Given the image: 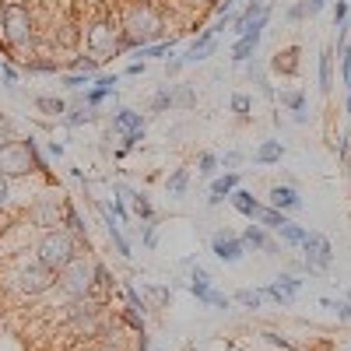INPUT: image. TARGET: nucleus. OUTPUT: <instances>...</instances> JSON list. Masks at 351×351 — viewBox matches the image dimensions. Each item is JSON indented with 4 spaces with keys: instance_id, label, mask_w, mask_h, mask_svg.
<instances>
[{
    "instance_id": "nucleus-23",
    "label": "nucleus",
    "mask_w": 351,
    "mask_h": 351,
    "mask_svg": "<svg viewBox=\"0 0 351 351\" xmlns=\"http://www.w3.org/2000/svg\"><path fill=\"white\" fill-rule=\"evenodd\" d=\"M330 88H334V46L319 53V92H330Z\"/></svg>"
},
{
    "instance_id": "nucleus-14",
    "label": "nucleus",
    "mask_w": 351,
    "mask_h": 351,
    "mask_svg": "<svg viewBox=\"0 0 351 351\" xmlns=\"http://www.w3.org/2000/svg\"><path fill=\"white\" fill-rule=\"evenodd\" d=\"M116 197H123L141 221H152V218H155V208H152V200L144 197V193H137V190H130V186H116Z\"/></svg>"
},
{
    "instance_id": "nucleus-57",
    "label": "nucleus",
    "mask_w": 351,
    "mask_h": 351,
    "mask_svg": "<svg viewBox=\"0 0 351 351\" xmlns=\"http://www.w3.org/2000/svg\"><path fill=\"white\" fill-rule=\"evenodd\" d=\"M348 112H351V88H348Z\"/></svg>"
},
{
    "instance_id": "nucleus-16",
    "label": "nucleus",
    "mask_w": 351,
    "mask_h": 351,
    "mask_svg": "<svg viewBox=\"0 0 351 351\" xmlns=\"http://www.w3.org/2000/svg\"><path fill=\"white\" fill-rule=\"evenodd\" d=\"M239 186V172H225V176H218V180H211V197H208V204L211 208H218L221 200H228V193Z\"/></svg>"
},
{
    "instance_id": "nucleus-24",
    "label": "nucleus",
    "mask_w": 351,
    "mask_h": 351,
    "mask_svg": "<svg viewBox=\"0 0 351 351\" xmlns=\"http://www.w3.org/2000/svg\"><path fill=\"white\" fill-rule=\"evenodd\" d=\"M28 218H32V225H39V228L56 225V204H53V200H39L36 208L28 211Z\"/></svg>"
},
{
    "instance_id": "nucleus-31",
    "label": "nucleus",
    "mask_w": 351,
    "mask_h": 351,
    "mask_svg": "<svg viewBox=\"0 0 351 351\" xmlns=\"http://www.w3.org/2000/svg\"><path fill=\"white\" fill-rule=\"evenodd\" d=\"M99 64H102V60H95V56L88 53V56H74V60H71V71H74V74H92V77H95Z\"/></svg>"
},
{
    "instance_id": "nucleus-48",
    "label": "nucleus",
    "mask_w": 351,
    "mask_h": 351,
    "mask_svg": "<svg viewBox=\"0 0 351 351\" xmlns=\"http://www.w3.org/2000/svg\"><path fill=\"white\" fill-rule=\"evenodd\" d=\"M263 337H267V341H271V344H274L278 351H291V344H288V341H285L281 334H274V330H267V334H263Z\"/></svg>"
},
{
    "instance_id": "nucleus-10",
    "label": "nucleus",
    "mask_w": 351,
    "mask_h": 351,
    "mask_svg": "<svg viewBox=\"0 0 351 351\" xmlns=\"http://www.w3.org/2000/svg\"><path fill=\"white\" fill-rule=\"evenodd\" d=\"M215 39H218L215 25H211V28H200V36L180 53V56H183V64H200V60H208V56L215 53Z\"/></svg>"
},
{
    "instance_id": "nucleus-18",
    "label": "nucleus",
    "mask_w": 351,
    "mask_h": 351,
    "mask_svg": "<svg viewBox=\"0 0 351 351\" xmlns=\"http://www.w3.org/2000/svg\"><path fill=\"white\" fill-rule=\"evenodd\" d=\"M271 71L291 77V74H299V46H288V49H278V56L271 60Z\"/></svg>"
},
{
    "instance_id": "nucleus-28",
    "label": "nucleus",
    "mask_w": 351,
    "mask_h": 351,
    "mask_svg": "<svg viewBox=\"0 0 351 351\" xmlns=\"http://www.w3.org/2000/svg\"><path fill=\"white\" fill-rule=\"evenodd\" d=\"M169 106H176V84H162L155 99H152V112H165Z\"/></svg>"
},
{
    "instance_id": "nucleus-50",
    "label": "nucleus",
    "mask_w": 351,
    "mask_h": 351,
    "mask_svg": "<svg viewBox=\"0 0 351 351\" xmlns=\"http://www.w3.org/2000/svg\"><path fill=\"white\" fill-rule=\"evenodd\" d=\"M0 74H4V84H8V88H14V84H18V71H14L11 64L0 67Z\"/></svg>"
},
{
    "instance_id": "nucleus-2",
    "label": "nucleus",
    "mask_w": 351,
    "mask_h": 351,
    "mask_svg": "<svg viewBox=\"0 0 351 351\" xmlns=\"http://www.w3.org/2000/svg\"><path fill=\"white\" fill-rule=\"evenodd\" d=\"M0 172L8 180H18V176H28V172H46V162L36 148V141H4L0 144Z\"/></svg>"
},
{
    "instance_id": "nucleus-42",
    "label": "nucleus",
    "mask_w": 351,
    "mask_h": 351,
    "mask_svg": "<svg viewBox=\"0 0 351 351\" xmlns=\"http://www.w3.org/2000/svg\"><path fill=\"white\" fill-rule=\"evenodd\" d=\"M341 74H344V84L351 88V46L341 49Z\"/></svg>"
},
{
    "instance_id": "nucleus-43",
    "label": "nucleus",
    "mask_w": 351,
    "mask_h": 351,
    "mask_svg": "<svg viewBox=\"0 0 351 351\" xmlns=\"http://www.w3.org/2000/svg\"><path fill=\"white\" fill-rule=\"evenodd\" d=\"M348 8H351V0H337V4H334V28L348 21Z\"/></svg>"
},
{
    "instance_id": "nucleus-15",
    "label": "nucleus",
    "mask_w": 351,
    "mask_h": 351,
    "mask_svg": "<svg viewBox=\"0 0 351 351\" xmlns=\"http://www.w3.org/2000/svg\"><path fill=\"white\" fill-rule=\"evenodd\" d=\"M239 239H243V246H246V250H263V253H274V250H278V246L267 239V232H263V225H260V221L246 225Z\"/></svg>"
},
{
    "instance_id": "nucleus-3",
    "label": "nucleus",
    "mask_w": 351,
    "mask_h": 351,
    "mask_svg": "<svg viewBox=\"0 0 351 351\" xmlns=\"http://www.w3.org/2000/svg\"><path fill=\"white\" fill-rule=\"evenodd\" d=\"M77 246H81V239L71 236L67 228H46V232H43V239H39V246H36V253H39L36 260L46 263L53 274H60L67 263L77 256Z\"/></svg>"
},
{
    "instance_id": "nucleus-59",
    "label": "nucleus",
    "mask_w": 351,
    "mask_h": 351,
    "mask_svg": "<svg viewBox=\"0 0 351 351\" xmlns=\"http://www.w3.org/2000/svg\"><path fill=\"white\" fill-rule=\"evenodd\" d=\"M190 4H197V0H190Z\"/></svg>"
},
{
    "instance_id": "nucleus-40",
    "label": "nucleus",
    "mask_w": 351,
    "mask_h": 351,
    "mask_svg": "<svg viewBox=\"0 0 351 351\" xmlns=\"http://www.w3.org/2000/svg\"><path fill=\"white\" fill-rule=\"evenodd\" d=\"M176 102H180V106H193V102H197L193 88H190V84H176Z\"/></svg>"
},
{
    "instance_id": "nucleus-32",
    "label": "nucleus",
    "mask_w": 351,
    "mask_h": 351,
    "mask_svg": "<svg viewBox=\"0 0 351 351\" xmlns=\"http://www.w3.org/2000/svg\"><path fill=\"white\" fill-rule=\"evenodd\" d=\"M319 306H324V309H334L337 319L351 324V302H348V299H319Z\"/></svg>"
},
{
    "instance_id": "nucleus-4",
    "label": "nucleus",
    "mask_w": 351,
    "mask_h": 351,
    "mask_svg": "<svg viewBox=\"0 0 351 351\" xmlns=\"http://www.w3.org/2000/svg\"><path fill=\"white\" fill-rule=\"evenodd\" d=\"M56 285H60V291H64L67 302H77V299L95 295V263L84 260V256H74L67 267L56 274Z\"/></svg>"
},
{
    "instance_id": "nucleus-38",
    "label": "nucleus",
    "mask_w": 351,
    "mask_h": 351,
    "mask_svg": "<svg viewBox=\"0 0 351 351\" xmlns=\"http://www.w3.org/2000/svg\"><path fill=\"white\" fill-rule=\"evenodd\" d=\"M92 84V74H64V88H71V92H77V88H88Z\"/></svg>"
},
{
    "instance_id": "nucleus-54",
    "label": "nucleus",
    "mask_w": 351,
    "mask_h": 351,
    "mask_svg": "<svg viewBox=\"0 0 351 351\" xmlns=\"http://www.w3.org/2000/svg\"><path fill=\"white\" fill-rule=\"evenodd\" d=\"M327 8V0H306V14H319Z\"/></svg>"
},
{
    "instance_id": "nucleus-1",
    "label": "nucleus",
    "mask_w": 351,
    "mask_h": 351,
    "mask_svg": "<svg viewBox=\"0 0 351 351\" xmlns=\"http://www.w3.org/2000/svg\"><path fill=\"white\" fill-rule=\"evenodd\" d=\"M0 36H4L8 49L28 53L36 46V25H32V11L21 0H8L4 11H0Z\"/></svg>"
},
{
    "instance_id": "nucleus-12",
    "label": "nucleus",
    "mask_w": 351,
    "mask_h": 351,
    "mask_svg": "<svg viewBox=\"0 0 351 351\" xmlns=\"http://www.w3.org/2000/svg\"><path fill=\"white\" fill-rule=\"evenodd\" d=\"M112 92H116V74H102V77H92V84L81 92V102L95 109V106H102V99H109Z\"/></svg>"
},
{
    "instance_id": "nucleus-53",
    "label": "nucleus",
    "mask_w": 351,
    "mask_h": 351,
    "mask_svg": "<svg viewBox=\"0 0 351 351\" xmlns=\"http://www.w3.org/2000/svg\"><path fill=\"white\" fill-rule=\"evenodd\" d=\"M183 67H186V64H183V56H176V60H169V67H165V74H169V77H176V74H180Z\"/></svg>"
},
{
    "instance_id": "nucleus-22",
    "label": "nucleus",
    "mask_w": 351,
    "mask_h": 351,
    "mask_svg": "<svg viewBox=\"0 0 351 351\" xmlns=\"http://www.w3.org/2000/svg\"><path fill=\"white\" fill-rule=\"evenodd\" d=\"M281 155H285V144L281 141H263L260 148H256V155H253V162L256 165H274V162H281Z\"/></svg>"
},
{
    "instance_id": "nucleus-19",
    "label": "nucleus",
    "mask_w": 351,
    "mask_h": 351,
    "mask_svg": "<svg viewBox=\"0 0 351 351\" xmlns=\"http://www.w3.org/2000/svg\"><path fill=\"white\" fill-rule=\"evenodd\" d=\"M102 218H106V232H109V243L116 246V253L130 260L134 253H130V243H127V236L120 232V221H116V218H112V211H106V208H102Z\"/></svg>"
},
{
    "instance_id": "nucleus-51",
    "label": "nucleus",
    "mask_w": 351,
    "mask_h": 351,
    "mask_svg": "<svg viewBox=\"0 0 351 351\" xmlns=\"http://www.w3.org/2000/svg\"><path fill=\"white\" fill-rule=\"evenodd\" d=\"M8 197H11V186H8V176L0 172V208L8 204Z\"/></svg>"
},
{
    "instance_id": "nucleus-49",
    "label": "nucleus",
    "mask_w": 351,
    "mask_h": 351,
    "mask_svg": "<svg viewBox=\"0 0 351 351\" xmlns=\"http://www.w3.org/2000/svg\"><path fill=\"white\" fill-rule=\"evenodd\" d=\"M28 71L43 74V71H56V64H53V60H28Z\"/></svg>"
},
{
    "instance_id": "nucleus-8",
    "label": "nucleus",
    "mask_w": 351,
    "mask_h": 351,
    "mask_svg": "<svg viewBox=\"0 0 351 351\" xmlns=\"http://www.w3.org/2000/svg\"><path fill=\"white\" fill-rule=\"evenodd\" d=\"M112 134L123 137V152L137 148V144L144 141V116L137 109H120L112 116Z\"/></svg>"
},
{
    "instance_id": "nucleus-20",
    "label": "nucleus",
    "mask_w": 351,
    "mask_h": 351,
    "mask_svg": "<svg viewBox=\"0 0 351 351\" xmlns=\"http://www.w3.org/2000/svg\"><path fill=\"white\" fill-rule=\"evenodd\" d=\"M274 232H278V239H281V243H288V246H302V239H306V232H309V228L299 225V221H291V218H285Z\"/></svg>"
},
{
    "instance_id": "nucleus-46",
    "label": "nucleus",
    "mask_w": 351,
    "mask_h": 351,
    "mask_svg": "<svg viewBox=\"0 0 351 351\" xmlns=\"http://www.w3.org/2000/svg\"><path fill=\"white\" fill-rule=\"evenodd\" d=\"M215 14H218V18H232V14H236V0H218Z\"/></svg>"
},
{
    "instance_id": "nucleus-5",
    "label": "nucleus",
    "mask_w": 351,
    "mask_h": 351,
    "mask_svg": "<svg viewBox=\"0 0 351 351\" xmlns=\"http://www.w3.org/2000/svg\"><path fill=\"white\" fill-rule=\"evenodd\" d=\"M302 267L309 274H330L334 267V246L330 239L324 236V232H306V239H302Z\"/></svg>"
},
{
    "instance_id": "nucleus-13",
    "label": "nucleus",
    "mask_w": 351,
    "mask_h": 351,
    "mask_svg": "<svg viewBox=\"0 0 351 351\" xmlns=\"http://www.w3.org/2000/svg\"><path fill=\"white\" fill-rule=\"evenodd\" d=\"M186 288H190V295H197V302H204L208 306V299H211V274L200 267V263H193L190 267V278H186Z\"/></svg>"
},
{
    "instance_id": "nucleus-56",
    "label": "nucleus",
    "mask_w": 351,
    "mask_h": 351,
    "mask_svg": "<svg viewBox=\"0 0 351 351\" xmlns=\"http://www.w3.org/2000/svg\"><path fill=\"white\" fill-rule=\"evenodd\" d=\"M127 74H130V77H137V74H144V60H134V64L127 67Z\"/></svg>"
},
{
    "instance_id": "nucleus-58",
    "label": "nucleus",
    "mask_w": 351,
    "mask_h": 351,
    "mask_svg": "<svg viewBox=\"0 0 351 351\" xmlns=\"http://www.w3.org/2000/svg\"><path fill=\"white\" fill-rule=\"evenodd\" d=\"M344 299H348V302H351V288H348V291H344Z\"/></svg>"
},
{
    "instance_id": "nucleus-37",
    "label": "nucleus",
    "mask_w": 351,
    "mask_h": 351,
    "mask_svg": "<svg viewBox=\"0 0 351 351\" xmlns=\"http://www.w3.org/2000/svg\"><path fill=\"white\" fill-rule=\"evenodd\" d=\"M141 239H144V246H148V250H155V246H158V228H155V218L141 225Z\"/></svg>"
},
{
    "instance_id": "nucleus-21",
    "label": "nucleus",
    "mask_w": 351,
    "mask_h": 351,
    "mask_svg": "<svg viewBox=\"0 0 351 351\" xmlns=\"http://www.w3.org/2000/svg\"><path fill=\"white\" fill-rule=\"evenodd\" d=\"M60 120H64L67 127H81V123H92V120H95V109H92V106H84V102H71V106H67V112L60 116Z\"/></svg>"
},
{
    "instance_id": "nucleus-29",
    "label": "nucleus",
    "mask_w": 351,
    "mask_h": 351,
    "mask_svg": "<svg viewBox=\"0 0 351 351\" xmlns=\"http://www.w3.org/2000/svg\"><path fill=\"white\" fill-rule=\"evenodd\" d=\"M218 155L215 152H204L200 155V162H197V176H200V180H215V172H218Z\"/></svg>"
},
{
    "instance_id": "nucleus-35",
    "label": "nucleus",
    "mask_w": 351,
    "mask_h": 351,
    "mask_svg": "<svg viewBox=\"0 0 351 351\" xmlns=\"http://www.w3.org/2000/svg\"><path fill=\"white\" fill-rule=\"evenodd\" d=\"M236 302H239V306H246V309H260L263 295H260L256 288H239V291H236Z\"/></svg>"
},
{
    "instance_id": "nucleus-26",
    "label": "nucleus",
    "mask_w": 351,
    "mask_h": 351,
    "mask_svg": "<svg viewBox=\"0 0 351 351\" xmlns=\"http://www.w3.org/2000/svg\"><path fill=\"white\" fill-rule=\"evenodd\" d=\"M64 221H67V232H71V236H77V239L88 246V225H84V218L77 215V208L64 204Z\"/></svg>"
},
{
    "instance_id": "nucleus-34",
    "label": "nucleus",
    "mask_w": 351,
    "mask_h": 351,
    "mask_svg": "<svg viewBox=\"0 0 351 351\" xmlns=\"http://www.w3.org/2000/svg\"><path fill=\"white\" fill-rule=\"evenodd\" d=\"M278 102H281L285 109H291V112H299V109H306V95H302V92H285V88H281V95H278Z\"/></svg>"
},
{
    "instance_id": "nucleus-36",
    "label": "nucleus",
    "mask_w": 351,
    "mask_h": 351,
    "mask_svg": "<svg viewBox=\"0 0 351 351\" xmlns=\"http://www.w3.org/2000/svg\"><path fill=\"white\" fill-rule=\"evenodd\" d=\"M260 295H263V299H271V302H278V306H291V295H285L278 285H263V288H260Z\"/></svg>"
},
{
    "instance_id": "nucleus-44",
    "label": "nucleus",
    "mask_w": 351,
    "mask_h": 351,
    "mask_svg": "<svg viewBox=\"0 0 351 351\" xmlns=\"http://www.w3.org/2000/svg\"><path fill=\"white\" fill-rule=\"evenodd\" d=\"M148 291H152V299H155L158 306H169V299H172V291H169V288H158V285H148Z\"/></svg>"
},
{
    "instance_id": "nucleus-41",
    "label": "nucleus",
    "mask_w": 351,
    "mask_h": 351,
    "mask_svg": "<svg viewBox=\"0 0 351 351\" xmlns=\"http://www.w3.org/2000/svg\"><path fill=\"white\" fill-rule=\"evenodd\" d=\"M306 18V0H299V4H291L288 11H285V21H291V25H299Z\"/></svg>"
},
{
    "instance_id": "nucleus-33",
    "label": "nucleus",
    "mask_w": 351,
    "mask_h": 351,
    "mask_svg": "<svg viewBox=\"0 0 351 351\" xmlns=\"http://www.w3.org/2000/svg\"><path fill=\"white\" fill-rule=\"evenodd\" d=\"M274 285L285 291V295H291V299H295L299 291H302V278H295V274H278V281H274Z\"/></svg>"
},
{
    "instance_id": "nucleus-45",
    "label": "nucleus",
    "mask_w": 351,
    "mask_h": 351,
    "mask_svg": "<svg viewBox=\"0 0 351 351\" xmlns=\"http://www.w3.org/2000/svg\"><path fill=\"white\" fill-rule=\"evenodd\" d=\"M112 215L120 218V221L130 218V208H127V200H123V197H112Z\"/></svg>"
},
{
    "instance_id": "nucleus-6",
    "label": "nucleus",
    "mask_w": 351,
    "mask_h": 351,
    "mask_svg": "<svg viewBox=\"0 0 351 351\" xmlns=\"http://www.w3.org/2000/svg\"><path fill=\"white\" fill-rule=\"evenodd\" d=\"M56 285V274L46 267V263L32 260V263H21L18 274H14V288H18V295L25 299H36V295H46V291Z\"/></svg>"
},
{
    "instance_id": "nucleus-55",
    "label": "nucleus",
    "mask_w": 351,
    "mask_h": 351,
    "mask_svg": "<svg viewBox=\"0 0 351 351\" xmlns=\"http://www.w3.org/2000/svg\"><path fill=\"white\" fill-rule=\"evenodd\" d=\"M49 155L60 162V158H64V144H60V141H49Z\"/></svg>"
},
{
    "instance_id": "nucleus-25",
    "label": "nucleus",
    "mask_w": 351,
    "mask_h": 351,
    "mask_svg": "<svg viewBox=\"0 0 351 351\" xmlns=\"http://www.w3.org/2000/svg\"><path fill=\"white\" fill-rule=\"evenodd\" d=\"M186 186H190V169H172V176L165 180V193L172 200H180L186 193Z\"/></svg>"
},
{
    "instance_id": "nucleus-30",
    "label": "nucleus",
    "mask_w": 351,
    "mask_h": 351,
    "mask_svg": "<svg viewBox=\"0 0 351 351\" xmlns=\"http://www.w3.org/2000/svg\"><path fill=\"white\" fill-rule=\"evenodd\" d=\"M285 218H288V215H285V211H278V208H260V215H256L253 221H260L263 228H271V232H274Z\"/></svg>"
},
{
    "instance_id": "nucleus-11",
    "label": "nucleus",
    "mask_w": 351,
    "mask_h": 351,
    "mask_svg": "<svg viewBox=\"0 0 351 351\" xmlns=\"http://www.w3.org/2000/svg\"><path fill=\"white\" fill-rule=\"evenodd\" d=\"M271 208H278L285 215H295V211H302V193L288 183H274L271 186Z\"/></svg>"
},
{
    "instance_id": "nucleus-39",
    "label": "nucleus",
    "mask_w": 351,
    "mask_h": 351,
    "mask_svg": "<svg viewBox=\"0 0 351 351\" xmlns=\"http://www.w3.org/2000/svg\"><path fill=\"white\" fill-rule=\"evenodd\" d=\"M228 106H232V112H239L243 120H246V112H250L253 99H250V95H243V92H236V95H232V102H228Z\"/></svg>"
},
{
    "instance_id": "nucleus-7",
    "label": "nucleus",
    "mask_w": 351,
    "mask_h": 351,
    "mask_svg": "<svg viewBox=\"0 0 351 351\" xmlns=\"http://www.w3.org/2000/svg\"><path fill=\"white\" fill-rule=\"evenodd\" d=\"M84 46L95 60H106V56H116L120 53V28H116L109 18H99L95 25H88L84 32Z\"/></svg>"
},
{
    "instance_id": "nucleus-27",
    "label": "nucleus",
    "mask_w": 351,
    "mask_h": 351,
    "mask_svg": "<svg viewBox=\"0 0 351 351\" xmlns=\"http://www.w3.org/2000/svg\"><path fill=\"white\" fill-rule=\"evenodd\" d=\"M36 109H39V112H46V116H56V120H60V116L67 112V102H64V99H56V95H39V99H36Z\"/></svg>"
},
{
    "instance_id": "nucleus-9",
    "label": "nucleus",
    "mask_w": 351,
    "mask_h": 351,
    "mask_svg": "<svg viewBox=\"0 0 351 351\" xmlns=\"http://www.w3.org/2000/svg\"><path fill=\"white\" fill-rule=\"evenodd\" d=\"M211 253L221 260V263H236V260H243V253H246V246H243V239L236 236V232H218V236L211 239Z\"/></svg>"
},
{
    "instance_id": "nucleus-17",
    "label": "nucleus",
    "mask_w": 351,
    "mask_h": 351,
    "mask_svg": "<svg viewBox=\"0 0 351 351\" xmlns=\"http://www.w3.org/2000/svg\"><path fill=\"white\" fill-rule=\"evenodd\" d=\"M228 200H232V208H236L243 218H250V221L260 215V200H256L250 190H243V186H236V190H232V193H228Z\"/></svg>"
},
{
    "instance_id": "nucleus-52",
    "label": "nucleus",
    "mask_w": 351,
    "mask_h": 351,
    "mask_svg": "<svg viewBox=\"0 0 351 351\" xmlns=\"http://www.w3.org/2000/svg\"><path fill=\"white\" fill-rule=\"evenodd\" d=\"M208 306H218V309H228V295H221V291H211Z\"/></svg>"
},
{
    "instance_id": "nucleus-47",
    "label": "nucleus",
    "mask_w": 351,
    "mask_h": 351,
    "mask_svg": "<svg viewBox=\"0 0 351 351\" xmlns=\"http://www.w3.org/2000/svg\"><path fill=\"white\" fill-rule=\"evenodd\" d=\"M218 162H221L228 172H239V162H243V155H239V152H228V155H225V158H218Z\"/></svg>"
}]
</instances>
